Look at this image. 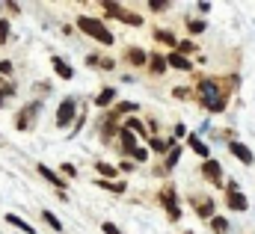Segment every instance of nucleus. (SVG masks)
Returning <instances> with one entry per match:
<instances>
[{
	"mask_svg": "<svg viewBox=\"0 0 255 234\" xmlns=\"http://www.w3.org/2000/svg\"><path fill=\"white\" fill-rule=\"evenodd\" d=\"M247 196H241V193H229V208H235V211H247Z\"/></svg>",
	"mask_w": 255,
	"mask_h": 234,
	"instance_id": "nucleus-10",
	"label": "nucleus"
},
{
	"mask_svg": "<svg viewBox=\"0 0 255 234\" xmlns=\"http://www.w3.org/2000/svg\"><path fill=\"white\" fill-rule=\"evenodd\" d=\"M131 110H137V104H134V101H125V104H119V113H131Z\"/></svg>",
	"mask_w": 255,
	"mask_h": 234,
	"instance_id": "nucleus-27",
	"label": "nucleus"
},
{
	"mask_svg": "<svg viewBox=\"0 0 255 234\" xmlns=\"http://www.w3.org/2000/svg\"><path fill=\"white\" fill-rule=\"evenodd\" d=\"M134 157H137V160H146L149 154H146V148H137V151H134Z\"/></svg>",
	"mask_w": 255,
	"mask_h": 234,
	"instance_id": "nucleus-33",
	"label": "nucleus"
},
{
	"mask_svg": "<svg viewBox=\"0 0 255 234\" xmlns=\"http://www.w3.org/2000/svg\"><path fill=\"white\" fill-rule=\"evenodd\" d=\"M152 71H154V74H163V71H166V59L157 56V53H152Z\"/></svg>",
	"mask_w": 255,
	"mask_h": 234,
	"instance_id": "nucleus-15",
	"label": "nucleus"
},
{
	"mask_svg": "<svg viewBox=\"0 0 255 234\" xmlns=\"http://www.w3.org/2000/svg\"><path fill=\"white\" fill-rule=\"evenodd\" d=\"M199 101L211 110V113H223V107H226V98H223V89L214 83V80H205V83H199Z\"/></svg>",
	"mask_w": 255,
	"mask_h": 234,
	"instance_id": "nucleus-1",
	"label": "nucleus"
},
{
	"mask_svg": "<svg viewBox=\"0 0 255 234\" xmlns=\"http://www.w3.org/2000/svg\"><path fill=\"white\" fill-rule=\"evenodd\" d=\"M187 27H190V33H202L205 30V21H190Z\"/></svg>",
	"mask_w": 255,
	"mask_h": 234,
	"instance_id": "nucleus-25",
	"label": "nucleus"
},
{
	"mask_svg": "<svg viewBox=\"0 0 255 234\" xmlns=\"http://www.w3.org/2000/svg\"><path fill=\"white\" fill-rule=\"evenodd\" d=\"M98 187L113 190V193H125V184H113V181H98Z\"/></svg>",
	"mask_w": 255,
	"mask_h": 234,
	"instance_id": "nucleus-20",
	"label": "nucleus"
},
{
	"mask_svg": "<svg viewBox=\"0 0 255 234\" xmlns=\"http://www.w3.org/2000/svg\"><path fill=\"white\" fill-rule=\"evenodd\" d=\"M0 95H15V86H0Z\"/></svg>",
	"mask_w": 255,
	"mask_h": 234,
	"instance_id": "nucleus-32",
	"label": "nucleus"
},
{
	"mask_svg": "<svg viewBox=\"0 0 255 234\" xmlns=\"http://www.w3.org/2000/svg\"><path fill=\"white\" fill-rule=\"evenodd\" d=\"M104 234H122V232H119L113 223H104Z\"/></svg>",
	"mask_w": 255,
	"mask_h": 234,
	"instance_id": "nucleus-30",
	"label": "nucleus"
},
{
	"mask_svg": "<svg viewBox=\"0 0 255 234\" xmlns=\"http://www.w3.org/2000/svg\"><path fill=\"white\" fill-rule=\"evenodd\" d=\"M0 104H3V95H0Z\"/></svg>",
	"mask_w": 255,
	"mask_h": 234,
	"instance_id": "nucleus-35",
	"label": "nucleus"
},
{
	"mask_svg": "<svg viewBox=\"0 0 255 234\" xmlns=\"http://www.w3.org/2000/svg\"><path fill=\"white\" fill-rule=\"evenodd\" d=\"M157 39H160V42H166V45H178V42H175V36H172V33H166V30H157Z\"/></svg>",
	"mask_w": 255,
	"mask_h": 234,
	"instance_id": "nucleus-22",
	"label": "nucleus"
},
{
	"mask_svg": "<svg viewBox=\"0 0 255 234\" xmlns=\"http://www.w3.org/2000/svg\"><path fill=\"white\" fill-rule=\"evenodd\" d=\"M128 59H131L134 65H146V62H149V56H146L140 47H131V50H128Z\"/></svg>",
	"mask_w": 255,
	"mask_h": 234,
	"instance_id": "nucleus-11",
	"label": "nucleus"
},
{
	"mask_svg": "<svg viewBox=\"0 0 255 234\" xmlns=\"http://www.w3.org/2000/svg\"><path fill=\"white\" fill-rule=\"evenodd\" d=\"M190 148H193V151H196L199 157H208V145H205V142H202L199 137H190Z\"/></svg>",
	"mask_w": 255,
	"mask_h": 234,
	"instance_id": "nucleus-13",
	"label": "nucleus"
},
{
	"mask_svg": "<svg viewBox=\"0 0 255 234\" xmlns=\"http://www.w3.org/2000/svg\"><path fill=\"white\" fill-rule=\"evenodd\" d=\"M71 116H74V101H71V98H65V101L59 104V113H56V125H68V122H71Z\"/></svg>",
	"mask_w": 255,
	"mask_h": 234,
	"instance_id": "nucleus-6",
	"label": "nucleus"
},
{
	"mask_svg": "<svg viewBox=\"0 0 255 234\" xmlns=\"http://www.w3.org/2000/svg\"><path fill=\"white\" fill-rule=\"evenodd\" d=\"M160 199H163V205H166V211H169V217H172V220H178V217H181V211H178V199H175V193H172V190L166 187Z\"/></svg>",
	"mask_w": 255,
	"mask_h": 234,
	"instance_id": "nucleus-7",
	"label": "nucleus"
},
{
	"mask_svg": "<svg viewBox=\"0 0 255 234\" xmlns=\"http://www.w3.org/2000/svg\"><path fill=\"white\" fill-rule=\"evenodd\" d=\"M77 27L83 30V33H89L95 42H104V45H113V33L101 24V21H95V18H77Z\"/></svg>",
	"mask_w": 255,
	"mask_h": 234,
	"instance_id": "nucleus-2",
	"label": "nucleus"
},
{
	"mask_svg": "<svg viewBox=\"0 0 255 234\" xmlns=\"http://www.w3.org/2000/svg\"><path fill=\"white\" fill-rule=\"evenodd\" d=\"M6 223H9V226H15V229H21V232H27V234L33 232V229H30L21 217H15V214H6Z\"/></svg>",
	"mask_w": 255,
	"mask_h": 234,
	"instance_id": "nucleus-14",
	"label": "nucleus"
},
{
	"mask_svg": "<svg viewBox=\"0 0 255 234\" xmlns=\"http://www.w3.org/2000/svg\"><path fill=\"white\" fill-rule=\"evenodd\" d=\"M152 148H157V151H163V148H166V142H163V140H152Z\"/></svg>",
	"mask_w": 255,
	"mask_h": 234,
	"instance_id": "nucleus-31",
	"label": "nucleus"
},
{
	"mask_svg": "<svg viewBox=\"0 0 255 234\" xmlns=\"http://www.w3.org/2000/svg\"><path fill=\"white\" fill-rule=\"evenodd\" d=\"M98 172H101V175H107V178H110V175H116V169H113V166H107V163H98Z\"/></svg>",
	"mask_w": 255,
	"mask_h": 234,
	"instance_id": "nucleus-26",
	"label": "nucleus"
},
{
	"mask_svg": "<svg viewBox=\"0 0 255 234\" xmlns=\"http://www.w3.org/2000/svg\"><path fill=\"white\" fill-rule=\"evenodd\" d=\"M104 9H107V12H113L119 21H128V24H134V27H140V24H143V18H140V15H134V12H128V9H122V6H116V3H110V0L104 3Z\"/></svg>",
	"mask_w": 255,
	"mask_h": 234,
	"instance_id": "nucleus-3",
	"label": "nucleus"
},
{
	"mask_svg": "<svg viewBox=\"0 0 255 234\" xmlns=\"http://www.w3.org/2000/svg\"><path fill=\"white\" fill-rule=\"evenodd\" d=\"M9 36V21H0V42H6Z\"/></svg>",
	"mask_w": 255,
	"mask_h": 234,
	"instance_id": "nucleus-28",
	"label": "nucleus"
},
{
	"mask_svg": "<svg viewBox=\"0 0 255 234\" xmlns=\"http://www.w3.org/2000/svg\"><path fill=\"white\" fill-rule=\"evenodd\" d=\"M152 9L154 12H163V9H169V3L166 0H152Z\"/></svg>",
	"mask_w": 255,
	"mask_h": 234,
	"instance_id": "nucleus-24",
	"label": "nucleus"
},
{
	"mask_svg": "<svg viewBox=\"0 0 255 234\" xmlns=\"http://www.w3.org/2000/svg\"><path fill=\"white\" fill-rule=\"evenodd\" d=\"M42 217H45V223H48V226H51V229H56V232H59V229H62V223H59V220H56V217H53V214H51V211H45V214H42Z\"/></svg>",
	"mask_w": 255,
	"mask_h": 234,
	"instance_id": "nucleus-21",
	"label": "nucleus"
},
{
	"mask_svg": "<svg viewBox=\"0 0 255 234\" xmlns=\"http://www.w3.org/2000/svg\"><path fill=\"white\" fill-rule=\"evenodd\" d=\"M9 71H12V62H9V59H3V62H0V74H9Z\"/></svg>",
	"mask_w": 255,
	"mask_h": 234,
	"instance_id": "nucleus-29",
	"label": "nucleus"
},
{
	"mask_svg": "<svg viewBox=\"0 0 255 234\" xmlns=\"http://www.w3.org/2000/svg\"><path fill=\"white\" fill-rule=\"evenodd\" d=\"M53 71H56L62 80H71V74H74V71H71V65H68L65 59H59V56H53Z\"/></svg>",
	"mask_w": 255,
	"mask_h": 234,
	"instance_id": "nucleus-8",
	"label": "nucleus"
},
{
	"mask_svg": "<svg viewBox=\"0 0 255 234\" xmlns=\"http://www.w3.org/2000/svg\"><path fill=\"white\" fill-rule=\"evenodd\" d=\"M166 62H169L172 68H181V71H190V59H184L181 53H169V56H166Z\"/></svg>",
	"mask_w": 255,
	"mask_h": 234,
	"instance_id": "nucleus-9",
	"label": "nucleus"
},
{
	"mask_svg": "<svg viewBox=\"0 0 255 234\" xmlns=\"http://www.w3.org/2000/svg\"><path fill=\"white\" fill-rule=\"evenodd\" d=\"M113 98H116V89H104V92H101V95L95 98V104H98V107H107V104H110Z\"/></svg>",
	"mask_w": 255,
	"mask_h": 234,
	"instance_id": "nucleus-16",
	"label": "nucleus"
},
{
	"mask_svg": "<svg viewBox=\"0 0 255 234\" xmlns=\"http://www.w3.org/2000/svg\"><path fill=\"white\" fill-rule=\"evenodd\" d=\"M202 172H205V178H208V181H214L217 187H223V166H220L217 160H205Z\"/></svg>",
	"mask_w": 255,
	"mask_h": 234,
	"instance_id": "nucleus-4",
	"label": "nucleus"
},
{
	"mask_svg": "<svg viewBox=\"0 0 255 234\" xmlns=\"http://www.w3.org/2000/svg\"><path fill=\"white\" fill-rule=\"evenodd\" d=\"M122 142H125V148H128V151H137V137H134V134H128V128L122 131Z\"/></svg>",
	"mask_w": 255,
	"mask_h": 234,
	"instance_id": "nucleus-17",
	"label": "nucleus"
},
{
	"mask_svg": "<svg viewBox=\"0 0 255 234\" xmlns=\"http://www.w3.org/2000/svg\"><path fill=\"white\" fill-rule=\"evenodd\" d=\"M178 157H181V151H178V145H175V148L169 151V160H166V166H175V163H178Z\"/></svg>",
	"mask_w": 255,
	"mask_h": 234,
	"instance_id": "nucleus-23",
	"label": "nucleus"
},
{
	"mask_svg": "<svg viewBox=\"0 0 255 234\" xmlns=\"http://www.w3.org/2000/svg\"><path fill=\"white\" fill-rule=\"evenodd\" d=\"M62 172H65V175H77V169H74L71 163H65V166H62Z\"/></svg>",
	"mask_w": 255,
	"mask_h": 234,
	"instance_id": "nucleus-34",
	"label": "nucleus"
},
{
	"mask_svg": "<svg viewBox=\"0 0 255 234\" xmlns=\"http://www.w3.org/2000/svg\"><path fill=\"white\" fill-rule=\"evenodd\" d=\"M211 229H214L217 234H226V229H229V223H226L223 217H214V220H211Z\"/></svg>",
	"mask_w": 255,
	"mask_h": 234,
	"instance_id": "nucleus-19",
	"label": "nucleus"
},
{
	"mask_svg": "<svg viewBox=\"0 0 255 234\" xmlns=\"http://www.w3.org/2000/svg\"><path fill=\"white\" fill-rule=\"evenodd\" d=\"M229 151H232V154H235L241 163H247V166L255 160L253 151H250V145H244V142H238V140H232V142H229Z\"/></svg>",
	"mask_w": 255,
	"mask_h": 234,
	"instance_id": "nucleus-5",
	"label": "nucleus"
},
{
	"mask_svg": "<svg viewBox=\"0 0 255 234\" xmlns=\"http://www.w3.org/2000/svg\"><path fill=\"white\" fill-rule=\"evenodd\" d=\"M39 172H42V175H45V178H48V181H51V184H56V187H59V190H62V187H65V181H62V178H59V175H56V172H51V169H48V166H39Z\"/></svg>",
	"mask_w": 255,
	"mask_h": 234,
	"instance_id": "nucleus-12",
	"label": "nucleus"
},
{
	"mask_svg": "<svg viewBox=\"0 0 255 234\" xmlns=\"http://www.w3.org/2000/svg\"><path fill=\"white\" fill-rule=\"evenodd\" d=\"M196 211H199V217H211L214 220V202H202V205H196Z\"/></svg>",
	"mask_w": 255,
	"mask_h": 234,
	"instance_id": "nucleus-18",
	"label": "nucleus"
}]
</instances>
